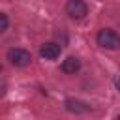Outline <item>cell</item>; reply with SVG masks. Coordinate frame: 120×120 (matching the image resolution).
Returning a JSON list of instances; mask_svg holds the SVG:
<instances>
[{
  "mask_svg": "<svg viewBox=\"0 0 120 120\" xmlns=\"http://www.w3.org/2000/svg\"><path fill=\"white\" fill-rule=\"evenodd\" d=\"M96 41H98L99 47L109 49V51L120 49V36L114 30H111V28H101L98 32V36H96Z\"/></svg>",
  "mask_w": 120,
  "mask_h": 120,
  "instance_id": "6da1fadb",
  "label": "cell"
},
{
  "mask_svg": "<svg viewBox=\"0 0 120 120\" xmlns=\"http://www.w3.org/2000/svg\"><path fill=\"white\" fill-rule=\"evenodd\" d=\"M6 58L11 66L15 68H26L30 62H32V54L26 51V49H19V47H13L6 52Z\"/></svg>",
  "mask_w": 120,
  "mask_h": 120,
  "instance_id": "7a4b0ae2",
  "label": "cell"
},
{
  "mask_svg": "<svg viewBox=\"0 0 120 120\" xmlns=\"http://www.w3.org/2000/svg\"><path fill=\"white\" fill-rule=\"evenodd\" d=\"M66 13L73 21H81L88 15V6L84 0H68L66 2Z\"/></svg>",
  "mask_w": 120,
  "mask_h": 120,
  "instance_id": "3957f363",
  "label": "cell"
},
{
  "mask_svg": "<svg viewBox=\"0 0 120 120\" xmlns=\"http://www.w3.org/2000/svg\"><path fill=\"white\" fill-rule=\"evenodd\" d=\"M60 52H62V47H60V43H56V41H45V43H41V47H39V54H41L45 60H56V58L60 56Z\"/></svg>",
  "mask_w": 120,
  "mask_h": 120,
  "instance_id": "277c9868",
  "label": "cell"
},
{
  "mask_svg": "<svg viewBox=\"0 0 120 120\" xmlns=\"http://www.w3.org/2000/svg\"><path fill=\"white\" fill-rule=\"evenodd\" d=\"M64 107H66L68 112H73V114H82V112H88L90 111V105L88 103H84L81 99H73V98L66 99L64 101Z\"/></svg>",
  "mask_w": 120,
  "mask_h": 120,
  "instance_id": "5b68a950",
  "label": "cell"
},
{
  "mask_svg": "<svg viewBox=\"0 0 120 120\" xmlns=\"http://www.w3.org/2000/svg\"><path fill=\"white\" fill-rule=\"evenodd\" d=\"M60 69H62L64 73H68V75H73V73H77V71L81 69V60H79L77 56H68V58L62 62Z\"/></svg>",
  "mask_w": 120,
  "mask_h": 120,
  "instance_id": "8992f818",
  "label": "cell"
},
{
  "mask_svg": "<svg viewBox=\"0 0 120 120\" xmlns=\"http://www.w3.org/2000/svg\"><path fill=\"white\" fill-rule=\"evenodd\" d=\"M8 24H9L8 15H6V13H0V32H6V30H8Z\"/></svg>",
  "mask_w": 120,
  "mask_h": 120,
  "instance_id": "52a82bcc",
  "label": "cell"
},
{
  "mask_svg": "<svg viewBox=\"0 0 120 120\" xmlns=\"http://www.w3.org/2000/svg\"><path fill=\"white\" fill-rule=\"evenodd\" d=\"M114 84H116V88H118V92H120V77L114 79Z\"/></svg>",
  "mask_w": 120,
  "mask_h": 120,
  "instance_id": "ba28073f",
  "label": "cell"
},
{
  "mask_svg": "<svg viewBox=\"0 0 120 120\" xmlns=\"http://www.w3.org/2000/svg\"><path fill=\"white\" fill-rule=\"evenodd\" d=\"M116 120H120V114H118V118H116Z\"/></svg>",
  "mask_w": 120,
  "mask_h": 120,
  "instance_id": "9c48e42d",
  "label": "cell"
}]
</instances>
